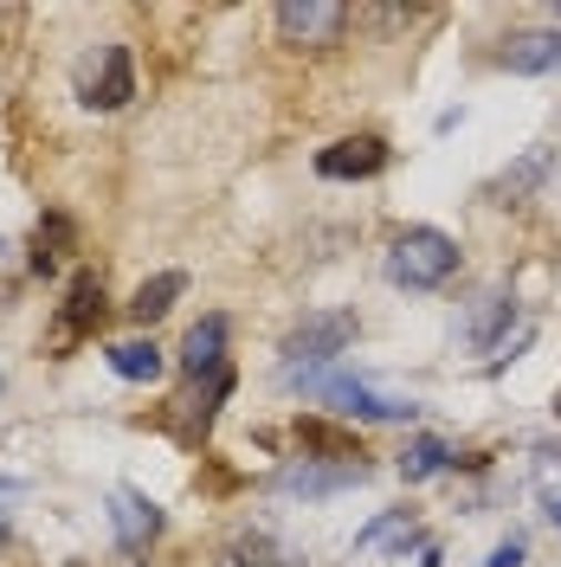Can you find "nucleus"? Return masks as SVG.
<instances>
[{
    "label": "nucleus",
    "instance_id": "1",
    "mask_svg": "<svg viewBox=\"0 0 561 567\" xmlns=\"http://www.w3.org/2000/svg\"><path fill=\"white\" fill-rule=\"evenodd\" d=\"M458 271V239L439 226H407L394 251H387V278L407 284V290H439Z\"/></svg>",
    "mask_w": 561,
    "mask_h": 567
},
{
    "label": "nucleus",
    "instance_id": "2",
    "mask_svg": "<svg viewBox=\"0 0 561 567\" xmlns=\"http://www.w3.org/2000/svg\"><path fill=\"white\" fill-rule=\"evenodd\" d=\"M284 381H304V388L323 400V406H336L343 420H361V425H394V420H414L420 406L414 400H400V393H381L368 388V381H349V374H284Z\"/></svg>",
    "mask_w": 561,
    "mask_h": 567
},
{
    "label": "nucleus",
    "instance_id": "3",
    "mask_svg": "<svg viewBox=\"0 0 561 567\" xmlns=\"http://www.w3.org/2000/svg\"><path fill=\"white\" fill-rule=\"evenodd\" d=\"M355 342V317L349 310H323V317L297 322L290 336H284V374H304L310 361H329V354H343Z\"/></svg>",
    "mask_w": 561,
    "mask_h": 567
},
{
    "label": "nucleus",
    "instance_id": "4",
    "mask_svg": "<svg viewBox=\"0 0 561 567\" xmlns=\"http://www.w3.org/2000/svg\"><path fill=\"white\" fill-rule=\"evenodd\" d=\"M343 27H349V7H336V0H284L278 7L284 45H329Z\"/></svg>",
    "mask_w": 561,
    "mask_h": 567
},
{
    "label": "nucleus",
    "instance_id": "5",
    "mask_svg": "<svg viewBox=\"0 0 561 567\" xmlns=\"http://www.w3.org/2000/svg\"><path fill=\"white\" fill-rule=\"evenodd\" d=\"M387 168V142L381 136H343L329 142L323 155H316V175L323 181H368Z\"/></svg>",
    "mask_w": 561,
    "mask_h": 567
},
{
    "label": "nucleus",
    "instance_id": "6",
    "mask_svg": "<svg viewBox=\"0 0 561 567\" xmlns=\"http://www.w3.org/2000/svg\"><path fill=\"white\" fill-rule=\"evenodd\" d=\"M110 529H116V548H123V555H136V548H149V542L162 535V509L142 491H116L110 496Z\"/></svg>",
    "mask_w": 561,
    "mask_h": 567
},
{
    "label": "nucleus",
    "instance_id": "7",
    "mask_svg": "<svg viewBox=\"0 0 561 567\" xmlns=\"http://www.w3.org/2000/svg\"><path fill=\"white\" fill-rule=\"evenodd\" d=\"M503 71H523V78H542V71H561V27H536V33H510L503 52H497Z\"/></svg>",
    "mask_w": 561,
    "mask_h": 567
},
{
    "label": "nucleus",
    "instance_id": "8",
    "mask_svg": "<svg viewBox=\"0 0 561 567\" xmlns=\"http://www.w3.org/2000/svg\"><path fill=\"white\" fill-rule=\"evenodd\" d=\"M220 361H226V322L220 317H201L194 329H187V342H181V368L201 381V374H220Z\"/></svg>",
    "mask_w": 561,
    "mask_h": 567
},
{
    "label": "nucleus",
    "instance_id": "9",
    "mask_svg": "<svg viewBox=\"0 0 561 567\" xmlns=\"http://www.w3.org/2000/svg\"><path fill=\"white\" fill-rule=\"evenodd\" d=\"M130 91H136V78H130V52L123 45H104V71L91 78V110H123L130 104Z\"/></svg>",
    "mask_w": 561,
    "mask_h": 567
},
{
    "label": "nucleus",
    "instance_id": "10",
    "mask_svg": "<svg viewBox=\"0 0 561 567\" xmlns=\"http://www.w3.org/2000/svg\"><path fill=\"white\" fill-rule=\"evenodd\" d=\"M343 484H361V464H336V471H316L310 458L304 464H290L278 477V491L290 496H329V491H343Z\"/></svg>",
    "mask_w": 561,
    "mask_h": 567
},
{
    "label": "nucleus",
    "instance_id": "11",
    "mask_svg": "<svg viewBox=\"0 0 561 567\" xmlns=\"http://www.w3.org/2000/svg\"><path fill=\"white\" fill-rule=\"evenodd\" d=\"M98 303H104V290H98V278L84 271V278H78V284L65 290V317H59V349H65V342H78V336H84V329L98 322Z\"/></svg>",
    "mask_w": 561,
    "mask_h": 567
},
{
    "label": "nucleus",
    "instance_id": "12",
    "mask_svg": "<svg viewBox=\"0 0 561 567\" xmlns=\"http://www.w3.org/2000/svg\"><path fill=\"white\" fill-rule=\"evenodd\" d=\"M446 464H452V445L432 439V432H420V439H407V452H400V477H407V484H426V477H439Z\"/></svg>",
    "mask_w": 561,
    "mask_h": 567
},
{
    "label": "nucleus",
    "instance_id": "13",
    "mask_svg": "<svg viewBox=\"0 0 561 567\" xmlns=\"http://www.w3.org/2000/svg\"><path fill=\"white\" fill-rule=\"evenodd\" d=\"M181 290H187V278H181V271H155V278L142 284L136 297H130V317L136 322H155V317H169V310H175V297Z\"/></svg>",
    "mask_w": 561,
    "mask_h": 567
},
{
    "label": "nucleus",
    "instance_id": "14",
    "mask_svg": "<svg viewBox=\"0 0 561 567\" xmlns=\"http://www.w3.org/2000/svg\"><path fill=\"white\" fill-rule=\"evenodd\" d=\"M110 368H116L123 381H162V349H155V342H116V349H110Z\"/></svg>",
    "mask_w": 561,
    "mask_h": 567
},
{
    "label": "nucleus",
    "instance_id": "15",
    "mask_svg": "<svg viewBox=\"0 0 561 567\" xmlns=\"http://www.w3.org/2000/svg\"><path fill=\"white\" fill-rule=\"evenodd\" d=\"M414 542V516L407 509H394V516H381L375 529L355 535V555H381V548H407Z\"/></svg>",
    "mask_w": 561,
    "mask_h": 567
},
{
    "label": "nucleus",
    "instance_id": "16",
    "mask_svg": "<svg viewBox=\"0 0 561 567\" xmlns=\"http://www.w3.org/2000/svg\"><path fill=\"white\" fill-rule=\"evenodd\" d=\"M239 567H304V561H290V555L265 548V542H239Z\"/></svg>",
    "mask_w": 561,
    "mask_h": 567
},
{
    "label": "nucleus",
    "instance_id": "17",
    "mask_svg": "<svg viewBox=\"0 0 561 567\" xmlns=\"http://www.w3.org/2000/svg\"><path fill=\"white\" fill-rule=\"evenodd\" d=\"M536 175H542V148H536L523 168H517V181H503V194H529V181H536Z\"/></svg>",
    "mask_w": 561,
    "mask_h": 567
},
{
    "label": "nucleus",
    "instance_id": "18",
    "mask_svg": "<svg viewBox=\"0 0 561 567\" xmlns=\"http://www.w3.org/2000/svg\"><path fill=\"white\" fill-rule=\"evenodd\" d=\"M484 567H523V542H517V535H510V542H497Z\"/></svg>",
    "mask_w": 561,
    "mask_h": 567
},
{
    "label": "nucleus",
    "instance_id": "19",
    "mask_svg": "<svg viewBox=\"0 0 561 567\" xmlns=\"http://www.w3.org/2000/svg\"><path fill=\"white\" fill-rule=\"evenodd\" d=\"M549 523H555V529H561V491L549 496Z\"/></svg>",
    "mask_w": 561,
    "mask_h": 567
},
{
    "label": "nucleus",
    "instance_id": "20",
    "mask_svg": "<svg viewBox=\"0 0 561 567\" xmlns=\"http://www.w3.org/2000/svg\"><path fill=\"white\" fill-rule=\"evenodd\" d=\"M7 503H13V496H7V484H0V535H7Z\"/></svg>",
    "mask_w": 561,
    "mask_h": 567
}]
</instances>
